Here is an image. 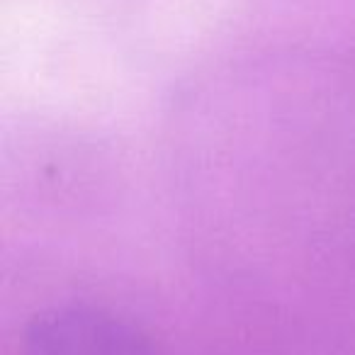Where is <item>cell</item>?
Here are the masks:
<instances>
[{
    "label": "cell",
    "mask_w": 355,
    "mask_h": 355,
    "mask_svg": "<svg viewBox=\"0 0 355 355\" xmlns=\"http://www.w3.org/2000/svg\"><path fill=\"white\" fill-rule=\"evenodd\" d=\"M25 355H151L144 338L98 309H54L27 334Z\"/></svg>",
    "instance_id": "6da1fadb"
}]
</instances>
